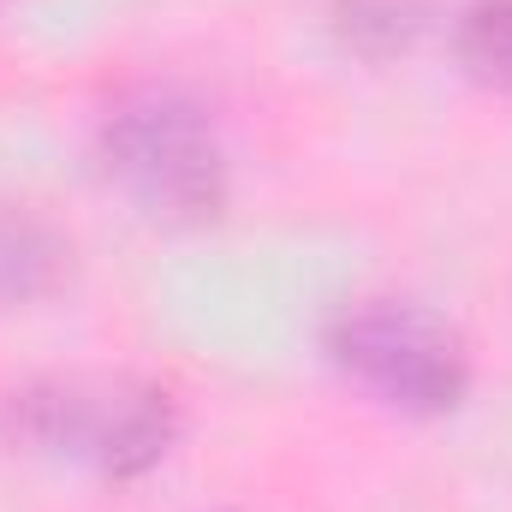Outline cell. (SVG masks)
<instances>
[{"label":"cell","instance_id":"cell-4","mask_svg":"<svg viewBox=\"0 0 512 512\" xmlns=\"http://www.w3.org/2000/svg\"><path fill=\"white\" fill-rule=\"evenodd\" d=\"M66 262H72V245L60 239V227H48L30 209L0 203V310H18L54 292Z\"/></svg>","mask_w":512,"mask_h":512},{"label":"cell","instance_id":"cell-6","mask_svg":"<svg viewBox=\"0 0 512 512\" xmlns=\"http://www.w3.org/2000/svg\"><path fill=\"white\" fill-rule=\"evenodd\" d=\"M453 48H459V66L477 84L512 90V0H471L459 12Z\"/></svg>","mask_w":512,"mask_h":512},{"label":"cell","instance_id":"cell-3","mask_svg":"<svg viewBox=\"0 0 512 512\" xmlns=\"http://www.w3.org/2000/svg\"><path fill=\"white\" fill-rule=\"evenodd\" d=\"M328 358L370 387L382 405L411 417H441L465 399L471 358L459 334L411 298H358L328 328Z\"/></svg>","mask_w":512,"mask_h":512},{"label":"cell","instance_id":"cell-2","mask_svg":"<svg viewBox=\"0 0 512 512\" xmlns=\"http://www.w3.org/2000/svg\"><path fill=\"white\" fill-rule=\"evenodd\" d=\"M96 155L149 221L197 227L227 209V149L215 137V120L179 90L120 96L102 114Z\"/></svg>","mask_w":512,"mask_h":512},{"label":"cell","instance_id":"cell-5","mask_svg":"<svg viewBox=\"0 0 512 512\" xmlns=\"http://www.w3.org/2000/svg\"><path fill=\"white\" fill-rule=\"evenodd\" d=\"M328 24H334V36H340L346 54H358V60H393V54H405L423 36L429 0H334Z\"/></svg>","mask_w":512,"mask_h":512},{"label":"cell","instance_id":"cell-1","mask_svg":"<svg viewBox=\"0 0 512 512\" xmlns=\"http://www.w3.org/2000/svg\"><path fill=\"white\" fill-rule=\"evenodd\" d=\"M0 429L24 453L72 459L126 483L173 447L179 411L167 387L137 376H42L6 393Z\"/></svg>","mask_w":512,"mask_h":512}]
</instances>
